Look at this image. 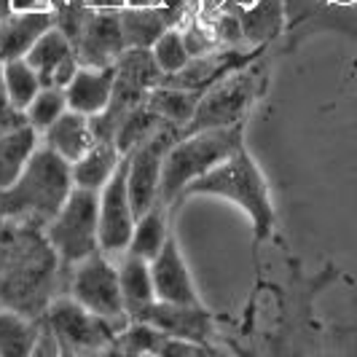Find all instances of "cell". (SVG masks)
I'll return each instance as SVG.
<instances>
[{"mask_svg": "<svg viewBox=\"0 0 357 357\" xmlns=\"http://www.w3.org/2000/svg\"><path fill=\"white\" fill-rule=\"evenodd\" d=\"M68 110V94L59 86H43L36 94V100L27 105V121L36 126L38 132H43L46 126H52L62 113Z\"/></svg>", "mask_w": 357, "mask_h": 357, "instance_id": "cell-26", "label": "cell"}, {"mask_svg": "<svg viewBox=\"0 0 357 357\" xmlns=\"http://www.w3.org/2000/svg\"><path fill=\"white\" fill-rule=\"evenodd\" d=\"M30 124L27 121V113L24 110H19L14 102H11V97H8V91H6V81H3V59H0V135H6V132H11V129H19V126Z\"/></svg>", "mask_w": 357, "mask_h": 357, "instance_id": "cell-28", "label": "cell"}, {"mask_svg": "<svg viewBox=\"0 0 357 357\" xmlns=\"http://www.w3.org/2000/svg\"><path fill=\"white\" fill-rule=\"evenodd\" d=\"M119 280H121V293H124L129 320L140 309L156 301V287H153V277H151V261H145L140 255H132V252H124V258L119 264Z\"/></svg>", "mask_w": 357, "mask_h": 357, "instance_id": "cell-16", "label": "cell"}, {"mask_svg": "<svg viewBox=\"0 0 357 357\" xmlns=\"http://www.w3.org/2000/svg\"><path fill=\"white\" fill-rule=\"evenodd\" d=\"M126 175H129V153L121 156L116 172L100 188V250L105 255L126 252L137 223V215L129 199Z\"/></svg>", "mask_w": 357, "mask_h": 357, "instance_id": "cell-8", "label": "cell"}, {"mask_svg": "<svg viewBox=\"0 0 357 357\" xmlns=\"http://www.w3.org/2000/svg\"><path fill=\"white\" fill-rule=\"evenodd\" d=\"M46 322L52 325L59 349L65 352H97L113 349L119 331L107 320L97 317L86 306H81L73 296L54 298L46 309Z\"/></svg>", "mask_w": 357, "mask_h": 357, "instance_id": "cell-7", "label": "cell"}, {"mask_svg": "<svg viewBox=\"0 0 357 357\" xmlns=\"http://www.w3.org/2000/svg\"><path fill=\"white\" fill-rule=\"evenodd\" d=\"M3 81H6V91L11 97V102L19 110H27V105L36 100L40 86V75L27 62V56H14V59H3Z\"/></svg>", "mask_w": 357, "mask_h": 357, "instance_id": "cell-24", "label": "cell"}, {"mask_svg": "<svg viewBox=\"0 0 357 357\" xmlns=\"http://www.w3.org/2000/svg\"><path fill=\"white\" fill-rule=\"evenodd\" d=\"M73 164L49 145L36 148L27 167L8 188L0 191V215L24 229H46L73 191Z\"/></svg>", "mask_w": 357, "mask_h": 357, "instance_id": "cell-1", "label": "cell"}, {"mask_svg": "<svg viewBox=\"0 0 357 357\" xmlns=\"http://www.w3.org/2000/svg\"><path fill=\"white\" fill-rule=\"evenodd\" d=\"M164 124H169V121H164L153 107H148V102L132 107L124 116V121L119 124V129H116V137H113L119 153H121V156L132 153L137 145H143L145 140H151Z\"/></svg>", "mask_w": 357, "mask_h": 357, "instance_id": "cell-22", "label": "cell"}, {"mask_svg": "<svg viewBox=\"0 0 357 357\" xmlns=\"http://www.w3.org/2000/svg\"><path fill=\"white\" fill-rule=\"evenodd\" d=\"M151 277H153V287H156V298L159 301H169V304H202L197 293V285L191 280L188 264L180 252L178 236L169 229L164 245H161L159 255L151 261Z\"/></svg>", "mask_w": 357, "mask_h": 357, "instance_id": "cell-12", "label": "cell"}, {"mask_svg": "<svg viewBox=\"0 0 357 357\" xmlns=\"http://www.w3.org/2000/svg\"><path fill=\"white\" fill-rule=\"evenodd\" d=\"M40 317L22 314L17 309H0V355L27 357L36 349Z\"/></svg>", "mask_w": 357, "mask_h": 357, "instance_id": "cell-19", "label": "cell"}, {"mask_svg": "<svg viewBox=\"0 0 357 357\" xmlns=\"http://www.w3.org/2000/svg\"><path fill=\"white\" fill-rule=\"evenodd\" d=\"M94 143L97 140H94V132H91V116L78 113L73 107H68L52 126L43 129V145H49L52 151H56L70 164L81 159Z\"/></svg>", "mask_w": 357, "mask_h": 357, "instance_id": "cell-15", "label": "cell"}, {"mask_svg": "<svg viewBox=\"0 0 357 357\" xmlns=\"http://www.w3.org/2000/svg\"><path fill=\"white\" fill-rule=\"evenodd\" d=\"M84 68H110L126 52L121 11L116 8H89L78 43L73 46Z\"/></svg>", "mask_w": 357, "mask_h": 357, "instance_id": "cell-10", "label": "cell"}, {"mask_svg": "<svg viewBox=\"0 0 357 357\" xmlns=\"http://www.w3.org/2000/svg\"><path fill=\"white\" fill-rule=\"evenodd\" d=\"M73 54V43L68 40V36L54 24L52 30H46L43 36L38 38L36 43H33V49L24 54L27 56V62L33 65L40 75V86H52V73L54 68L65 59V56H70Z\"/></svg>", "mask_w": 357, "mask_h": 357, "instance_id": "cell-23", "label": "cell"}, {"mask_svg": "<svg viewBox=\"0 0 357 357\" xmlns=\"http://www.w3.org/2000/svg\"><path fill=\"white\" fill-rule=\"evenodd\" d=\"M132 320H143L151 322L153 328H159L169 336H178V339L199 341V344H207L213 339V312H207L202 304H169V301H153L145 309H140Z\"/></svg>", "mask_w": 357, "mask_h": 357, "instance_id": "cell-11", "label": "cell"}, {"mask_svg": "<svg viewBox=\"0 0 357 357\" xmlns=\"http://www.w3.org/2000/svg\"><path fill=\"white\" fill-rule=\"evenodd\" d=\"M255 3H258V0H226L218 11H236V14H239V11H248V8L255 6Z\"/></svg>", "mask_w": 357, "mask_h": 357, "instance_id": "cell-30", "label": "cell"}, {"mask_svg": "<svg viewBox=\"0 0 357 357\" xmlns=\"http://www.w3.org/2000/svg\"><path fill=\"white\" fill-rule=\"evenodd\" d=\"M242 19V30L245 40H250L252 46H264V40L277 36L280 30V3L277 0H258L248 11H239Z\"/></svg>", "mask_w": 357, "mask_h": 357, "instance_id": "cell-25", "label": "cell"}, {"mask_svg": "<svg viewBox=\"0 0 357 357\" xmlns=\"http://www.w3.org/2000/svg\"><path fill=\"white\" fill-rule=\"evenodd\" d=\"M46 239L68 266L100 252V191L73 185L68 202L46 226Z\"/></svg>", "mask_w": 357, "mask_h": 357, "instance_id": "cell-5", "label": "cell"}, {"mask_svg": "<svg viewBox=\"0 0 357 357\" xmlns=\"http://www.w3.org/2000/svg\"><path fill=\"white\" fill-rule=\"evenodd\" d=\"M167 207H151L145 215L137 218V223H135V231H132V239H129V248L126 252H132V255H140L145 261H153L156 255H159L161 245H164V239H167V234H169V223H167Z\"/></svg>", "mask_w": 357, "mask_h": 357, "instance_id": "cell-21", "label": "cell"}, {"mask_svg": "<svg viewBox=\"0 0 357 357\" xmlns=\"http://www.w3.org/2000/svg\"><path fill=\"white\" fill-rule=\"evenodd\" d=\"M38 135L40 132L30 124L0 135V191L8 188L22 175V169L27 167L30 156L36 153Z\"/></svg>", "mask_w": 357, "mask_h": 357, "instance_id": "cell-18", "label": "cell"}, {"mask_svg": "<svg viewBox=\"0 0 357 357\" xmlns=\"http://www.w3.org/2000/svg\"><path fill=\"white\" fill-rule=\"evenodd\" d=\"M242 143H245V121L231 126L202 129L194 135H180L178 140L169 145L164 164H161L159 202L156 204L167 207V210H175L185 185L202 178L204 172H210L223 159H229Z\"/></svg>", "mask_w": 357, "mask_h": 357, "instance_id": "cell-3", "label": "cell"}, {"mask_svg": "<svg viewBox=\"0 0 357 357\" xmlns=\"http://www.w3.org/2000/svg\"><path fill=\"white\" fill-rule=\"evenodd\" d=\"M180 137V129L175 124H164L143 145H137L129 153V175H126V185H129V199L135 215L140 218L151 207H156L159 202V183H161V164L169 151V145Z\"/></svg>", "mask_w": 357, "mask_h": 357, "instance_id": "cell-9", "label": "cell"}, {"mask_svg": "<svg viewBox=\"0 0 357 357\" xmlns=\"http://www.w3.org/2000/svg\"><path fill=\"white\" fill-rule=\"evenodd\" d=\"M159 0H126V6H132V8H145V6H156Z\"/></svg>", "mask_w": 357, "mask_h": 357, "instance_id": "cell-31", "label": "cell"}, {"mask_svg": "<svg viewBox=\"0 0 357 357\" xmlns=\"http://www.w3.org/2000/svg\"><path fill=\"white\" fill-rule=\"evenodd\" d=\"M11 8L22 14V11H40V8H49L43 0H11Z\"/></svg>", "mask_w": 357, "mask_h": 357, "instance_id": "cell-29", "label": "cell"}, {"mask_svg": "<svg viewBox=\"0 0 357 357\" xmlns=\"http://www.w3.org/2000/svg\"><path fill=\"white\" fill-rule=\"evenodd\" d=\"M121 153L113 140H97L78 161H73V183L81 188L100 191L116 172Z\"/></svg>", "mask_w": 357, "mask_h": 357, "instance_id": "cell-17", "label": "cell"}, {"mask_svg": "<svg viewBox=\"0 0 357 357\" xmlns=\"http://www.w3.org/2000/svg\"><path fill=\"white\" fill-rule=\"evenodd\" d=\"M264 86V73L250 62L234 68L231 73L220 75L207 89L202 91L199 105L191 121L180 129V135H194L213 126H231L245 121L248 107L255 102L258 91Z\"/></svg>", "mask_w": 357, "mask_h": 357, "instance_id": "cell-4", "label": "cell"}, {"mask_svg": "<svg viewBox=\"0 0 357 357\" xmlns=\"http://www.w3.org/2000/svg\"><path fill=\"white\" fill-rule=\"evenodd\" d=\"M113 84H116V65L110 68H78L75 78L65 86L68 94V107L97 116L102 113L113 97Z\"/></svg>", "mask_w": 357, "mask_h": 357, "instance_id": "cell-14", "label": "cell"}, {"mask_svg": "<svg viewBox=\"0 0 357 357\" xmlns=\"http://www.w3.org/2000/svg\"><path fill=\"white\" fill-rule=\"evenodd\" d=\"M70 296L97 317L110 322L119 333L132 322L124 304V293H121L119 266L102 250L75 264L70 277Z\"/></svg>", "mask_w": 357, "mask_h": 357, "instance_id": "cell-6", "label": "cell"}, {"mask_svg": "<svg viewBox=\"0 0 357 357\" xmlns=\"http://www.w3.org/2000/svg\"><path fill=\"white\" fill-rule=\"evenodd\" d=\"M151 52H153L156 62H159V68L167 73V75L183 70V68L188 65V59H191V54H188V46H185V38H183V30H180V27L167 30V33L151 46Z\"/></svg>", "mask_w": 357, "mask_h": 357, "instance_id": "cell-27", "label": "cell"}, {"mask_svg": "<svg viewBox=\"0 0 357 357\" xmlns=\"http://www.w3.org/2000/svg\"><path fill=\"white\" fill-rule=\"evenodd\" d=\"M202 91L204 89H183V86H167V84H161V86L148 91L145 102H148V107H153L164 121H169V124H175L178 129H183V126L191 121Z\"/></svg>", "mask_w": 357, "mask_h": 357, "instance_id": "cell-20", "label": "cell"}, {"mask_svg": "<svg viewBox=\"0 0 357 357\" xmlns=\"http://www.w3.org/2000/svg\"><path fill=\"white\" fill-rule=\"evenodd\" d=\"M191 197H220L234 202L250 218L252 229H255V239H252L255 248H261L274 234L277 213H274V204H271L268 183L245 143L239 145L229 159H223L210 172H204L194 183H188L185 191L180 194L178 204Z\"/></svg>", "mask_w": 357, "mask_h": 357, "instance_id": "cell-2", "label": "cell"}, {"mask_svg": "<svg viewBox=\"0 0 357 357\" xmlns=\"http://www.w3.org/2000/svg\"><path fill=\"white\" fill-rule=\"evenodd\" d=\"M56 24L52 8H40V11H22L11 17L0 19V59H14L24 56L33 49L38 38L46 30H52Z\"/></svg>", "mask_w": 357, "mask_h": 357, "instance_id": "cell-13", "label": "cell"}]
</instances>
